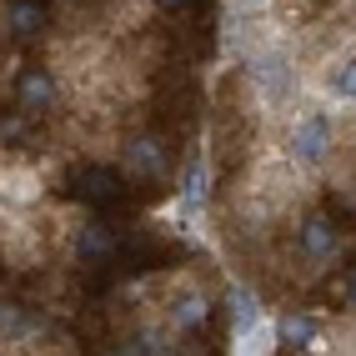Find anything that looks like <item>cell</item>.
Returning <instances> with one entry per match:
<instances>
[{"mask_svg": "<svg viewBox=\"0 0 356 356\" xmlns=\"http://www.w3.org/2000/svg\"><path fill=\"white\" fill-rule=\"evenodd\" d=\"M341 306H346V312H356V266L341 276Z\"/></svg>", "mask_w": 356, "mask_h": 356, "instance_id": "obj_18", "label": "cell"}, {"mask_svg": "<svg viewBox=\"0 0 356 356\" xmlns=\"http://www.w3.org/2000/svg\"><path fill=\"white\" fill-rule=\"evenodd\" d=\"M281 156H291L301 171H326L337 161V121H331V111L321 101H296Z\"/></svg>", "mask_w": 356, "mask_h": 356, "instance_id": "obj_2", "label": "cell"}, {"mask_svg": "<svg viewBox=\"0 0 356 356\" xmlns=\"http://www.w3.org/2000/svg\"><path fill=\"white\" fill-rule=\"evenodd\" d=\"M276 341L286 351H331L326 346V321L321 316H306V312L276 316Z\"/></svg>", "mask_w": 356, "mask_h": 356, "instance_id": "obj_9", "label": "cell"}, {"mask_svg": "<svg viewBox=\"0 0 356 356\" xmlns=\"http://www.w3.org/2000/svg\"><path fill=\"white\" fill-rule=\"evenodd\" d=\"M0 201H6V206H20V211L40 206V201H45L40 171H31V165H15V161H0Z\"/></svg>", "mask_w": 356, "mask_h": 356, "instance_id": "obj_8", "label": "cell"}, {"mask_svg": "<svg viewBox=\"0 0 356 356\" xmlns=\"http://www.w3.org/2000/svg\"><path fill=\"white\" fill-rule=\"evenodd\" d=\"M161 321L176 331V337H191L211 321V296L196 286L191 276H176L165 281V301H161Z\"/></svg>", "mask_w": 356, "mask_h": 356, "instance_id": "obj_3", "label": "cell"}, {"mask_svg": "<svg viewBox=\"0 0 356 356\" xmlns=\"http://www.w3.org/2000/svg\"><path fill=\"white\" fill-rule=\"evenodd\" d=\"M206 156H196L191 165H186V176H181V191H176V206H171V216L186 226V231H201V216H206Z\"/></svg>", "mask_w": 356, "mask_h": 356, "instance_id": "obj_7", "label": "cell"}, {"mask_svg": "<svg viewBox=\"0 0 356 356\" xmlns=\"http://www.w3.org/2000/svg\"><path fill=\"white\" fill-rule=\"evenodd\" d=\"M81 196L86 201H115V196H121V176H111V171H81Z\"/></svg>", "mask_w": 356, "mask_h": 356, "instance_id": "obj_15", "label": "cell"}, {"mask_svg": "<svg viewBox=\"0 0 356 356\" xmlns=\"http://www.w3.org/2000/svg\"><path fill=\"white\" fill-rule=\"evenodd\" d=\"M0 6H6V0H0Z\"/></svg>", "mask_w": 356, "mask_h": 356, "instance_id": "obj_20", "label": "cell"}, {"mask_svg": "<svg viewBox=\"0 0 356 356\" xmlns=\"http://www.w3.org/2000/svg\"><path fill=\"white\" fill-rule=\"evenodd\" d=\"M45 20H51V15H45L40 0H10V6H6V26H10L15 40H35L45 31Z\"/></svg>", "mask_w": 356, "mask_h": 356, "instance_id": "obj_13", "label": "cell"}, {"mask_svg": "<svg viewBox=\"0 0 356 356\" xmlns=\"http://www.w3.org/2000/svg\"><path fill=\"white\" fill-rule=\"evenodd\" d=\"M10 101L20 115H45V111H56L60 101V76L56 70H45V65H20L15 76H10Z\"/></svg>", "mask_w": 356, "mask_h": 356, "instance_id": "obj_4", "label": "cell"}, {"mask_svg": "<svg viewBox=\"0 0 356 356\" xmlns=\"http://www.w3.org/2000/svg\"><path fill=\"white\" fill-rule=\"evenodd\" d=\"M231 15H276V0H226Z\"/></svg>", "mask_w": 356, "mask_h": 356, "instance_id": "obj_17", "label": "cell"}, {"mask_svg": "<svg viewBox=\"0 0 356 356\" xmlns=\"http://www.w3.org/2000/svg\"><path fill=\"white\" fill-rule=\"evenodd\" d=\"M306 171L291 161V156H266V161H256L251 171L231 186V211H236V221L251 226V231H266L276 226L286 211L301 206L306 196Z\"/></svg>", "mask_w": 356, "mask_h": 356, "instance_id": "obj_1", "label": "cell"}, {"mask_svg": "<svg viewBox=\"0 0 356 356\" xmlns=\"http://www.w3.org/2000/svg\"><path fill=\"white\" fill-rule=\"evenodd\" d=\"M326 101H341L346 111H356V51L351 56H337L331 60V70H326Z\"/></svg>", "mask_w": 356, "mask_h": 356, "instance_id": "obj_12", "label": "cell"}, {"mask_svg": "<svg viewBox=\"0 0 356 356\" xmlns=\"http://www.w3.org/2000/svg\"><path fill=\"white\" fill-rule=\"evenodd\" d=\"M165 165H171V156H165V140L161 136H131L121 146V176L146 186V181H161Z\"/></svg>", "mask_w": 356, "mask_h": 356, "instance_id": "obj_6", "label": "cell"}, {"mask_svg": "<svg viewBox=\"0 0 356 356\" xmlns=\"http://www.w3.org/2000/svg\"><path fill=\"white\" fill-rule=\"evenodd\" d=\"M337 246H341V236H337V221H331V216L306 211V216L296 221V261H301L306 271L326 266V261L337 256Z\"/></svg>", "mask_w": 356, "mask_h": 356, "instance_id": "obj_5", "label": "cell"}, {"mask_svg": "<svg viewBox=\"0 0 356 356\" xmlns=\"http://www.w3.org/2000/svg\"><path fill=\"white\" fill-rule=\"evenodd\" d=\"M51 337V321L26 312V306H0V341L6 346H40Z\"/></svg>", "mask_w": 356, "mask_h": 356, "instance_id": "obj_10", "label": "cell"}, {"mask_svg": "<svg viewBox=\"0 0 356 356\" xmlns=\"http://www.w3.org/2000/svg\"><path fill=\"white\" fill-rule=\"evenodd\" d=\"M326 346L331 351H356V312H346L326 326Z\"/></svg>", "mask_w": 356, "mask_h": 356, "instance_id": "obj_16", "label": "cell"}, {"mask_svg": "<svg viewBox=\"0 0 356 356\" xmlns=\"http://www.w3.org/2000/svg\"><path fill=\"white\" fill-rule=\"evenodd\" d=\"M156 6H161V10H181V6H186V0H156Z\"/></svg>", "mask_w": 356, "mask_h": 356, "instance_id": "obj_19", "label": "cell"}, {"mask_svg": "<svg viewBox=\"0 0 356 356\" xmlns=\"http://www.w3.org/2000/svg\"><path fill=\"white\" fill-rule=\"evenodd\" d=\"M226 301H231V341L241 337V331H251L261 316H266V312H261V301H256L246 286H231V296H226Z\"/></svg>", "mask_w": 356, "mask_h": 356, "instance_id": "obj_14", "label": "cell"}, {"mask_svg": "<svg viewBox=\"0 0 356 356\" xmlns=\"http://www.w3.org/2000/svg\"><path fill=\"white\" fill-rule=\"evenodd\" d=\"M115 256V231L106 221H81L70 226V261H81V266H90V261H111Z\"/></svg>", "mask_w": 356, "mask_h": 356, "instance_id": "obj_11", "label": "cell"}]
</instances>
